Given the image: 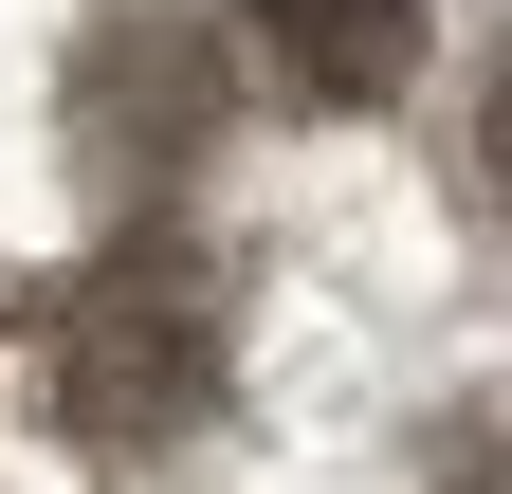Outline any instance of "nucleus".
I'll return each instance as SVG.
<instances>
[{
  "label": "nucleus",
  "instance_id": "nucleus-1",
  "mask_svg": "<svg viewBox=\"0 0 512 494\" xmlns=\"http://www.w3.org/2000/svg\"><path fill=\"white\" fill-rule=\"evenodd\" d=\"M55 403H74V440H183V421L220 403V312L183 257H110L74 293V330H55Z\"/></svg>",
  "mask_w": 512,
  "mask_h": 494
},
{
  "label": "nucleus",
  "instance_id": "nucleus-2",
  "mask_svg": "<svg viewBox=\"0 0 512 494\" xmlns=\"http://www.w3.org/2000/svg\"><path fill=\"white\" fill-rule=\"evenodd\" d=\"M421 19L439 0H238V37L275 55V92H311V110H384L421 74Z\"/></svg>",
  "mask_w": 512,
  "mask_h": 494
},
{
  "label": "nucleus",
  "instance_id": "nucleus-3",
  "mask_svg": "<svg viewBox=\"0 0 512 494\" xmlns=\"http://www.w3.org/2000/svg\"><path fill=\"white\" fill-rule=\"evenodd\" d=\"M439 494H512V403H458V421H439Z\"/></svg>",
  "mask_w": 512,
  "mask_h": 494
},
{
  "label": "nucleus",
  "instance_id": "nucleus-4",
  "mask_svg": "<svg viewBox=\"0 0 512 494\" xmlns=\"http://www.w3.org/2000/svg\"><path fill=\"white\" fill-rule=\"evenodd\" d=\"M476 202L512 220V55H494V74H476Z\"/></svg>",
  "mask_w": 512,
  "mask_h": 494
}]
</instances>
